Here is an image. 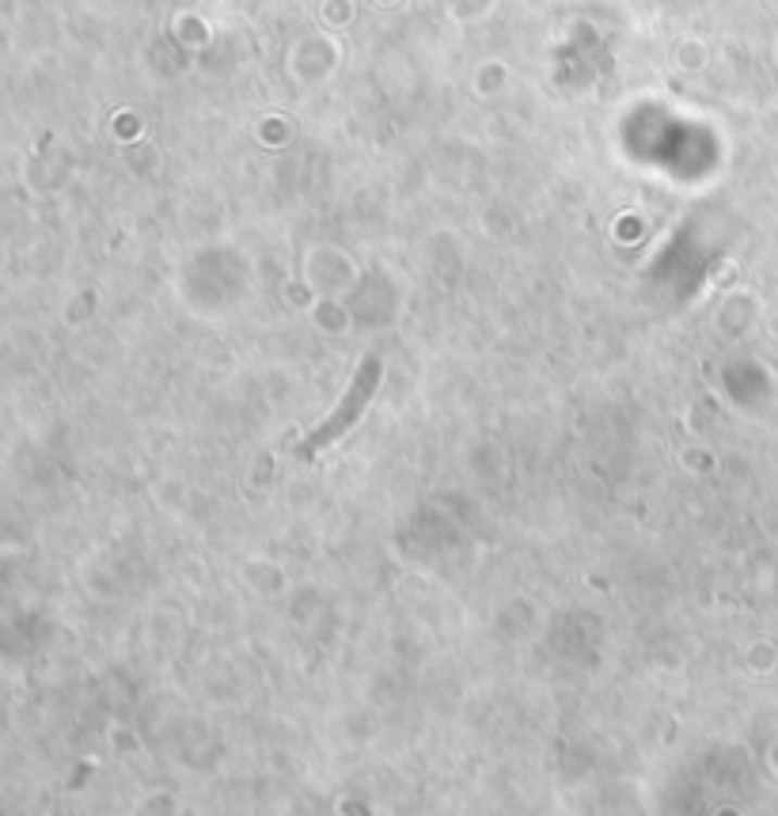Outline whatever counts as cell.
<instances>
[{
	"label": "cell",
	"mask_w": 778,
	"mask_h": 816,
	"mask_svg": "<svg viewBox=\"0 0 778 816\" xmlns=\"http://www.w3.org/2000/svg\"><path fill=\"white\" fill-rule=\"evenodd\" d=\"M376 373H380V368H376V365H368V368H365V380H361V376H357V384H353V391H350V396H346V403H342V411H338V418H335V422H327V426H323L319 434L312 437V444L330 441V437H338L346 426H350V422H353V414H357L361 406H365V399L373 396V388H376Z\"/></svg>",
	"instance_id": "cell-1"
}]
</instances>
